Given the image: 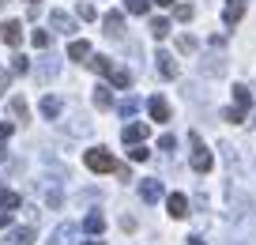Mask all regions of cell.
Masks as SVG:
<instances>
[{"label":"cell","mask_w":256,"mask_h":245,"mask_svg":"<svg viewBox=\"0 0 256 245\" xmlns=\"http://www.w3.org/2000/svg\"><path fill=\"white\" fill-rule=\"evenodd\" d=\"M83 162H87V170H94V174H113V170H117V162H113V155L106 147H90L87 155H83Z\"/></svg>","instance_id":"6da1fadb"},{"label":"cell","mask_w":256,"mask_h":245,"mask_svg":"<svg viewBox=\"0 0 256 245\" xmlns=\"http://www.w3.org/2000/svg\"><path fill=\"white\" fill-rule=\"evenodd\" d=\"M211 166H215V155L204 147L200 132H192V170H196V174H208Z\"/></svg>","instance_id":"7a4b0ae2"},{"label":"cell","mask_w":256,"mask_h":245,"mask_svg":"<svg viewBox=\"0 0 256 245\" xmlns=\"http://www.w3.org/2000/svg\"><path fill=\"white\" fill-rule=\"evenodd\" d=\"M0 42H4V46H19V42H23V23H16V19L0 23Z\"/></svg>","instance_id":"3957f363"},{"label":"cell","mask_w":256,"mask_h":245,"mask_svg":"<svg viewBox=\"0 0 256 245\" xmlns=\"http://www.w3.org/2000/svg\"><path fill=\"white\" fill-rule=\"evenodd\" d=\"M147 113H151V121H170V102L162 95H154V98H147Z\"/></svg>","instance_id":"277c9868"},{"label":"cell","mask_w":256,"mask_h":245,"mask_svg":"<svg viewBox=\"0 0 256 245\" xmlns=\"http://www.w3.org/2000/svg\"><path fill=\"white\" fill-rule=\"evenodd\" d=\"M49 23H53V31H60V34H76V19L68 16V12H60V8L49 16Z\"/></svg>","instance_id":"5b68a950"},{"label":"cell","mask_w":256,"mask_h":245,"mask_svg":"<svg viewBox=\"0 0 256 245\" xmlns=\"http://www.w3.org/2000/svg\"><path fill=\"white\" fill-rule=\"evenodd\" d=\"M166 211L174 215V219H184V215H188V200H184L181 192H170L166 196Z\"/></svg>","instance_id":"8992f818"},{"label":"cell","mask_w":256,"mask_h":245,"mask_svg":"<svg viewBox=\"0 0 256 245\" xmlns=\"http://www.w3.org/2000/svg\"><path fill=\"white\" fill-rule=\"evenodd\" d=\"M102 27H106L110 38H120V34H124V16H120V12H110V16L102 19Z\"/></svg>","instance_id":"52a82bcc"},{"label":"cell","mask_w":256,"mask_h":245,"mask_svg":"<svg viewBox=\"0 0 256 245\" xmlns=\"http://www.w3.org/2000/svg\"><path fill=\"white\" fill-rule=\"evenodd\" d=\"M147 132H151V128H147V125H140V121H136V125H124L120 140H124V143H144V140H147Z\"/></svg>","instance_id":"ba28073f"},{"label":"cell","mask_w":256,"mask_h":245,"mask_svg":"<svg viewBox=\"0 0 256 245\" xmlns=\"http://www.w3.org/2000/svg\"><path fill=\"white\" fill-rule=\"evenodd\" d=\"M241 16H245V0H230V4L222 8V19H226V27L241 23Z\"/></svg>","instance_id":"9c48e42d"},{"label":"cell","mask_w":256,"mask_h":245,"mask_svg":"<svg viewBox=\"0 0 256 245\" xmlns=\"http://www.w3.org/2000/svg\"><path fill=\"white\" fill-rule=\"evenodd\" d=\"M72 237H76V226L72 222H60L53 230V237H49V245H72Z\"/></svg>","instance_id":"30bf717a"},{"label":"cell","mask_w":256,"mask_h":245,"mask_svg":"<svg viewBox=\"0 0 256 245\" xmlns=\"http://www.w3.org/2000/svg\"><path fill=\"white\" fill-rule=\"evenodd\" d=\"M140 196H144L147 204H154V200L162 196V181H154V177H147V181H140Z\"/></svg>","instance_id":"8fae6325"},{"label":"cell","mask_w":256,"mask_h":245,"mask_svg":"<svg viewBox=\"0 0 256 245\" xmlns=\"http://www.w3.org/2000/svg\"><path fill=\"white\" fill-rule=\"evenodd\" d=\"M83 230H87V234H102V230H106V215L102 211H90L87 219H83Z\"/></svg>","instance_id":"7c38bea8"},{"label":"cell","mask_w":256,"mask_h":245,"mask_svg":"<svg viewBox=\"0 0 256 245\" xmlns=\"http://www.w3.org/2000/svg\"><path fill=\"white\" fill-rule=\"evenodd\" d=\"M68 57H72V61H87V57H90V42L76 38L72 46H68Z\"/></svg>","instance_id":"4fadbf2b"},{"label":"cell","mask_w":256,"mask_h":245,"mask_svg":"<svg viewBox=\"0 0 256 245\" xmlns=\"http://www.w3.org/2000/svg\"><path fill=\"white\" fill-rule=\"evenodd\" d=\"M154 61H158V72H162V76H166V79H174V76H177V61H174V57H170V53H158V57H154Z\"/></svg>","instance_id":"5bb4252c"},{"label":"cell","mask_w":256,"mask_h":245,"mask_svg":"<svg viewBox=\"0 0 256 245\" xmlns=\"http://www.w3.org/2000/svg\"><path fill=\"white\" fill-rule=\"evenodd\" d=\"M42 117H49V121H53V117H60V98H53V95H46V98H42Z\"/></svg>","instance_id":"9a60e30c"},{"label":"cell","mask_w":256,"mask_h":245,"mask_svg":"<svg viewBox=\"0 0 256 245\" xmlns=\"http://www.w3.org/2000/svg\"><path fill=\"white\" fill-rule=\"evenodd\" d=\"M19 204H23V196H19V192H12V189H0V207H4V211H16Z\"/></svg>","instance_id":"2e32d148"},{"label":"cell","mask_w":256,"mask_h":245,"mask_svg":"<svg viewBox=\"0 0 256 245\" xmlns=\"http://www.w3.org/2000/svg\"><path fill=\"white\" fill-rule=\"evenodd\" d=\"M12 241H16V245H34V226H19V230H12Z\"/></svg>","instance_id":"e0dca14e"},{"label":"cell","mask_w":256,"mask_h":245,"mask_svg":"<svg viewBox=\"0 0 256 245\" xmlns=\"http://www.w3.org/2000/svg\"><path fill=\"white\" fill-rule=\"evenodd\" d=\"M87 64L98 72V76H110V72H113V61H110V57H90Z\"/></svg>","instance_id":"ac0fdd59"},{"label":"cell","mask_w":256,"mask_h":245,"mask_svg":"<svg viewBox=\"0 0 256 245\" xmlns=\"http://www.w3.org/2000/svg\"><path fill=\"white\" fill-rule=\"evenodd\" d=\"M94 106H98V110H110V106H113L110 87H94Z\"/></svg>","instance_id":"d6986e66"},{"label":"cell","mask_w":256,"mask_h":245,"mask_svg":"<svg viewBox=\"0 0 256 245\" xmlns=\"http://www.w3.org/2000/svg\"><path fill=\"white\" fill-rule=\"evenodd\" d=\"M110 83H113V87H120V91H124L128 83H132V76H128L124 68H113V72H110Z\"/></svg>","instance_id":"ffe728a7"},{"label":"cell","mask_w":256,"mask_h":245,"mask_svg":"<svg viewBox=\"0 0 256 245\" xmlns=\"http://www.w3.org/2000/svg\"><path fill=\"white\" fill-rule=\"evenodd\" d=\"M234 102H238V110H248V102H252V98H248V87H245V83H238V87H234Z\"/></svg>","instance_id":"44dd1931"},{"label":"cell","mask_w":256,"mask_h":245,"mask_svg":"<svg viewBox=\"0 0 256 245\" xmlns=\"http://www.w3.org/2000/svg\"><path fill=\"white\" fill-rule=\"evenodd\" d=\"M124 8L132 12V16H147V12H151V0H128Z\"/></svg>","instance_id":"7402d4cb"},{"label":"cell","mask_w":256,"mask_h":245,"mask_svg":"<svg viewBox=\"0 0 256 245\" xmlns=\"http://www.w3.org/2000/svg\"><path fill=\"white\" fill-rule=\"evenodd\" d=\"M151 34L154 38H166L170 34V19H151Z\"/></svg>","instance_id":"603a6c76"},{"label":"cell","mask_w":256,"mask_h":245,"mask_svg":"<svg viewBox=\"0 0 256 245\" xmlns=\"http://www.w3.org/2000/svg\"><path fill=\"white\" fill-rule=\"evenodd\" d=\"M128 155H132V162H147V158H151V151H147L144 143H132V151H128Z\"/></svg>","instance_id":"cb8c5ba5"},{"label":"cell","mask_w":256,"mask_h":245,"mask_svg":"<svg viewBox=\"0 0 256 245\" xmlns=\"http://www.w3.org/2000/svg\"><path fill=\"white\" fill-rule=\"evenodd\" d=\"M12 113H16L19 121H26V117H30V110H26V102H23V98H12Z\"/></svg>","instance_id":"d4e9b609"},{"label":"cell","mask_w":256,"mask_h":245,"mask_svg":"<svg viewBox=\"0 0 256 245\" xmlns=\"http://www.w3.org/2000/svg\"><path fill=\"white\" fill-rule=\"evenodd\" d=\"M174 16L181 19V23H188V19L196 16V12H192V4H177V8H174Z\"/></svg>","instance_id":"484cf974"},{"label":"cell","mask_w":256,"mask_h":245,"mask_svg":"<svg viewBox=\"0 0 256 245\" xmlns=\"http://www.w3.org/2000/svg\"><path fill=\"white\" fill-rule=\"evenodd\" d=\"M177 49H181V53H192V49H196V38H192V34H181V38H177Z\"/></svg>","instance_id":"4316f807"},{"label":"cell","mask_w":256,"mask_h":245,"mask_svg":"<svg viewBox=\"0 0 256 245\" xmlns=\"http://www.w3.org/2000/svg\"><path fill=\"white\" fill-rule=\"evenodd\" d=\"M30 42H34L38 49H49V31H34V34H30Z\"/></svg>","instance_id":"83f0119b"},{"label":"cell","mask_w":256,"mask_h":245,"mask_svg":"<svg viewBox=\"0 0 256 245\" xmlns=\"http://www.w3.org/2000/svg\"><path fill=\"white\" fill-rule=\"evenodd\" d=\"M12 72H19V76H26V72H30V61H26V57H16V61H12Z\"/></svg>","instance_id":"f1b7e54d"},{"label":"cell","mask_w":256,"mask_h":245,"mask_svg":"<svg viewBox=\"0 0 256 245\" xmlns=\"http://www.w3.org/2000/svg\"><path fill=\"white\" fill-rule=\"evenodd\" d=\"M226 121H230V125H241V121H245V110H238V106H230V110H226Z\"/></svg>","instance_id":"f546056e"},{"label":"cell","mask_w":256,"mask_h":245,"mask_svg":"<svg viewBox=\"0 0 256 245\" xmlns=\"http://www.w3.org/2000/svg\"><path fill=\"white\" fill-rule=\"evenodd\" d=\"M136 110H140V102H136V98H124V102H120V113H124V117H132Z\"/></svg>","instance_id":"4dcf8cb0"},{"label":"cell","mask_w":256,"mask_h":245,"mask_svg":"<svg viewBox=\"0 0 256 245\" xmlns=\"http://www.w3.org/2000/svg\"><path fill=\"white\" fill-rule=\"evenodd\" d=\"M49 76H56V61H46V64H42V79H49Z\"/></svg>","instance_id":"1f68e13d"},{"label":"cell","mask_w":256,"mask_h":245,"mask_svg":"<svg viewBox=\"0 0 256 245\" xmlns=\"http://www.w3.org/2000/svg\"><path fill=\"white\" fill-rule=\"evenodd\" d=\"M158 147H162V151H174V147H177V140H174V136L166 132V136H162V140H158Z\"/></svg>","instance_id":"d6a6232c"},{"label":"cell","mask_w":256,"mask_h":245,"mask_svg":"<svg viewBox=\"0 0 256 245\" xmlns=\"http://www.w3.org/2000/svg\"><path fill=\"white\" fill-rule=\"evenodd\" d=\"M8 83H12V76H8V68H0V95L8 91Z\"/></svg>","instance_id":"836d02e7"},{"label":"cell","mask_w":256,"mask_h":245,"mask_svg":"<svg viewBox=\"0 0 256 245\" xmlns=\"http://www.w3.org/2000/svg\"><path fill=\"white\" fill-rule=\"evenodd\" d=\"M80 19H94V8H90V4H80Z\"/></svg>","instance_id":"e575fe53"},{"label":"cell","mask_w":256,"mask_h":245,"mask_svg":"<svg viewBox=\"0 0 256 245\" xmlns=\"http://www.w3.org/2000/svg\"><path fill=\"white\" fill-rule=\"evenodd\" d=\"M12 132H16V128H12V125H8V121H4V125H0V140H8V136H12Z\"/></svg>","instance_id":"d590c367"},{"label":"cell","mask_w":256,"mask_h":245,"mask_svg":"<svg viewBox=\"0 0 256 245\" xmlns=\"http://www.w3.org/2000/svg\"><path fill=\"white\" fill-rule=\"evenodd\" d=\"M12 222V211H4V207H0V226H8Z\"/></svg>","instance_id":"8d00e7d4"},{"label":"cell","mask_w":256,"mask_h":245,"mask_svg":"<svg viewBox=\"0 0 256 245\" xmlns=\"http://www.w3.org/2000/svg\"><path fill=\"white\" fill-rule=\"evenodd\" d=\"M151 4H158V8H170V4H174V0H151Z\"/></svg>","instance_id":"74e56055"},{"label":"cell","mask_w":256,"mask_h":245,"mask_svg":"<svg viewBox=\"0 0 256 245\" xmlns=\"http://www.w3.org/2000/svg\"><path fill=\"white\" fill-rule=\"evenodd\" d=\"M188 245H204V237H188Z\"/></svg>","instance_id":"f35d334b"},{"label":"cell","mask_w":256,"mask_h":245,"mask_svg":"<svg viewBox=\"0 0 256 245\" xmlns=\"http://www.w3.org/2000/svg\"><path fill=\"white\" fill-rule=\"evenodd\" d=\"M4 158H8V151H4V143H0V162H4Z\"/></svg>","instance_id":"ab89813d"},{"label":"cell","mask_w":256,"mask_h":245,"mask_svg":"<svg viewBox=\"0 0 256 245\" xmlns=\"http://www.w3.org/2000/svg\"><path fill=\"white\" fill-rule=\"evenodd\" d=\"M83 245H102V241H83Z\"/></svg>","instance_id":"60d3db41"},{"label":"cell","mask_w":256,"mask_h":245,"mask_svg":"<svg viewBox=\"0 0 256 245\" xmlns=\"http://www.w3.org/2000/svg\"><path fill=\"white\" fill-rule=\"evenodd\" d=\"M26 4H38V0H26Z\"/></svg>","instance_id":"b9f144b4"}]
</instances>
